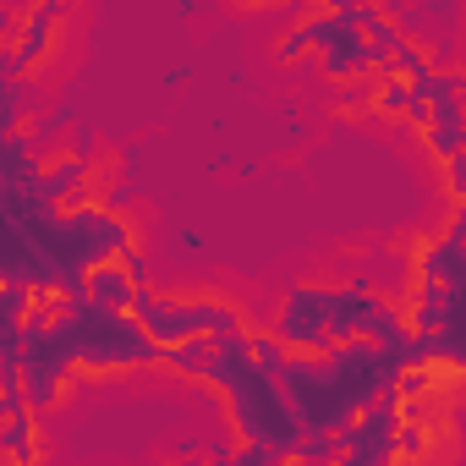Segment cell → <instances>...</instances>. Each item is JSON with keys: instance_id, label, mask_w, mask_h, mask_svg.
I'll return each mask as SVG.
<instances>
[{"instance_id": "obj_1", "label": "cell", "mask_w": 466, "mask_h": 466, "mask_svg": "<svg viewBox=\"0 0 466 466\" xmlns=\"http://www.w3.org/2000/svg\"><path fill=\"white\" fill-rule=\"evenodd\" d=\"M411 340L417 368L428 373H466V237L444 230L417 258L411 291Z\"/></svg>"}, {"instance_id": "obj_2", "label": "cell", "mask_w": 466, "mask_h": 466, "mask_svg": "<svg viewBox=\"0 0 466 466\" xmlns=\"http://www.w3.org/2000/svg\"><path fill=\"white\" fill-rule=\"evenodd\" d=\"M143 324H148V335H159L165 346H176V340H192V335H242L248 324H242V313L237 308H225V302H214V297H192V302H170V297H159V291H137V308H132Z\"/></svg>"}]
</instances>
